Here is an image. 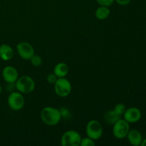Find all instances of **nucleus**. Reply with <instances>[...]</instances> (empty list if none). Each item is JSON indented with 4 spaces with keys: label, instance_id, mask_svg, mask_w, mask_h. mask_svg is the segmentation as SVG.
I'll use <instances>...</instances> for the list:
<instances>
[{
    "label": "nucleus",
    "instance_id": "obj_16",
    "mask_svg": "<svg viewBox=\"0 0 146 146\" xmlns=\"http://www.w3.org/2000/svg\"><path fill=\"white\" fill-rule=\"evenodd\" d=\"M30 62H31V65L34 67H38L42 64V58L41 56L38 55H36L34 54L31 58H30Z\"/></svg>",
    "mask_w": 146,
    "mask_h": 146
},
{
    "label": "nucleus",
    "instance_id": "obj_15",
    "mask_svg": "<svg viewBox=\"0 0 146 146\" xmlns=\"http://www.w3.org/2000/svg\"><path fill=\"white\" fill-rule=\"evenodd\" d=\"M110 9L108 7H105V6H100L96 10L95 16L99 20H105L109 17Z\"/></svg>",
    "mask_w": 146,
    "mask_h": 146
},
{
    "label": "nucleus",
    "instance_id": "obj_19",
    "mask_svg": "<svg viewBox=\"0 0 146 146\" xmlns=\"http://www.w3.org/2000/svg\"><path fill=\"white\" fill-rule=\"evenodd\" d=\"M96 145L95 141L91 138L86 137V138H81L80 146H94Z\"/></svg>",
    "mask_w": 146,
    "mask_h": 146
},
{
    "label": "nucleus",
    "instance_id": "obj_3",
    "mask_svg": "<svg viewBox=\"0 0 146 146\" xmlns=\"http://www.w3.org/2000/svg\"><path fill=\"white\" fill-rule=\"evenodd\" d=\"M72 86L71 82L65 77L58 78L54 84V91L58 96L61 98L67 97L71 92Z\"/></svg>",
    "mask_w": 146,
    "mask_h": 146
},
{
    "label": "nucleus",
    "instance_id": "obj_5",
    "mask_svg": "<svg viewBox=\"0 0 146 146\" xmlns=\"http://www.w3.org/2000/svg\"><path fill=\"white\" fill-rule=\"evenodd\" d=\"M87 137L94 141H97L103 135V127L101 123L97 120H91L87 123L86 128Z\"/></svg>",
    "mask_w": 146,
    "mask_h": 146
},
{
    "label": "nucleus",
    "instance_id": "obj_10",
    "mask_svg": "<svg viewBox=\"0 0 146 146\" xmlns=\"http://www.w3.org/2000/svg\"><path fill=\"white\" fill-rule=\"evenodd\" d=\"M2 77L3 79L7 83V84H12L17 81L19 78L18 71L11 66H7L4 67L2 71Z\"/></svg>",
    "mask_w": 146,
    "mask_h": 146
},
{
    "label": "nucleus",
    "instance_id": "obj_4",
    "mask_svg": "<svg viewBox=\"0 0 146 146\" xmlns=\"http://www.w3.org/2000/svg\"><path fill=\"white\" fill-rule=\"evenodd\" d=\"M81 136L79 133L74 130H68L62 135L61 144L63 146H79Z\"/></svg>",
    "mask_w": 146,
    "mask_h": 146
},
{
    "label": "nucleus",
    "instance_id": "obj_20",
    "mask_svg": "<svg viewBox=\"0 0 146 146\" xmlns=\"http://www.w3.org/2000/svg\"><path fill=\"white\" fill-rule=\"evenodd\" d=\"M100 6H105V7H111L114 3L115 0H96Z\"/></svg>",
    "mask_w": 146,
    "mask_h": 146
},
{
    "label": "nucleus",
    "instance_id": "obj_21",
    "mask_svg": "<svg viewBox=\"0 0 146 146\" xmlns=\"http://www.w3.org/2000/svg\"><path fill=\"white\" fill-rule=\"evenodd\" d=\"M58 79V77L54 74V72L49 74L46 77V81L48 84H54L56 81V80Z\"/></svg>",
    "mask_w": 146,
    "mask_h": 146
},
{
    "label": "nucleus",
    "instance_id": "obj_8",
    "mask_svg": "<svg viewBox=\"0 0 146 146\" xmlns=\"http://www.w3.org/2000/svg\"><path fill=\"white\" fill-rule=\"evenodd\" d=\"M17 53L19 56L24 60H30V58L35 54L34 48L30 43L27 41H21L17 46Z\"/></svg>",
    "mask_w": 146,
    "mask_h": 146
},
{
    "label": "nucleus",
    "instance_id": "obj_23",
    "mask_svg": "<svg viewBox=\"0 0 146 146\" xmlns=\"http://www.w3.org/2000/svg\"><path fill=\"white\" fill-rule=\"evenodd\" d=\"M141 146H146V138L145 139H143L142 143H141Z\"/></svg>",
    "mask_w": 146,
    "mask_h": 146
},
{
    "label": "nucleus",
    "instance_id": "obj_18",
    "mask_svg": "<svg viewBox=\"0 0 146 146\" xmlns=\"http://www.w3.org/2000/svg\"><path fill=\"white\" fill-rule=\"evenodd\" d=\"M126 110V108H125V106L123 104H118L115 106L113 108V111L116 113L118 115H123L124 112Z\"/></svg>",
    "mask_w": 146,
    "mask_h": 146
},
{
    "label": "nucleus",
    "instance_id": "obj_6",
    "mask_svg": "<svg viewBox=\"0 0 146 146\" xmlns=\"http://www.w3.org/2000/svg\"><path fill=\"white\" fill-rule=\"evenodd\" d=\"M9 107L13 111H20L25 104V99L22 94L17 91H14L9 95L7 98Z\"/></svg>",
    "mask_w": 146,
    "mask_h": 146
},
{
    "label": "nucleus",
    "instance_id": "obj_1",
    "mask_svg": "<svg viewBox=\"0 0 146 146\" xmlns=\"http://www.w3.org/2000/svg\"><path fill=\"white\" fill-rule=\"evenodd\" d=\"M40 116L42 122L48 126H54L61 120L59 110L51 106L44 107L41 110Z\"/></svg>",
    "mask_w": 146,
    "mask_h": 146
},
{
    "label": "nucleus",
    "instance_id": "obj_17",
    "mask_svg": "<svg viewBox=\"0 0 146 146\" xmlns=\"http://www.w3.org/2000/svg\"><path fill=\"white\" fill-rule=\"evenodd\" d=\"M60 114H61V119H65V120H68L71 116V113L70 112L69 110L66 108V107H61L59 109Z\"/></svg>",
    "mask_w": 146,
    "mask_h": 146
},
{
    "label": "nucleus",
    "instance_id": "obj_2",
    "mask_svg": "<svg viewBox=\"0 0 146 146\" xmlns=\"http://www.w3.org/2000/svg\"><path fill=\"white\" fill-rule=\"evenodd\" d=\"M14 84L17 91L22 94H31L35 88V81L29 76L19 77Z\"/></svg>",
    "mask_w": 146,
    "mask_h": 146
},
{
    "label": "nucleus",
    "instance_id": "obj_12",
    "mask_svg": "<svg viewBox=\"0 0 146 146\" xmlns=\"http://www.w3.org/2000/svg\"><path fill=\"white\" fill-rule=\"evenodd\" d=\"M14 56V50L12 47L7 44L0 45V58L3 61H9Z\"/></svg>",
    "mask_w": 146,
    "mask_h": 146
},
{
    "label": "nucleus",
    "instance_id": "obj_22",
    "mask_svg": "<svg viewBox=\"0 0 146 146\" xmlns=\"http://www.w3.org/2000/svg\"><path fill=\"white\" fill-rule=\"evenodd\" d=\"M115 1L117 3V4H119V5L125 6V5H128V4H130L131 0H115Z\"/></svg>",
    "mask_w": 146,
    "mask_h": 146
},
{
    "label": "nucleus",
    "instance_id": "obj_13",
    "mask_svg": "<svg viewBox=\"0 0 146 146\" xmlns=\"http://www.w3.org/2000/svg\"><path fill=\"white\" fill-rule=\"evenodd\" d=\"M68 66L66 64L63 62H60L57 64L54 68V74L58 78H63L66 77L68 74Z\"/></svg>",
    "mask_w": 146,
    "mask_h": 146
},
{
    "label": "nucleus",
    "instance_id": "obj_14",
    "mask_svg": "<svg viewBox=\"0 0 146 146\" xmlns=\"http://www.w3.org/2000/svg\"><path fill=\"white\" fill-rule=\"evenodd\" d=\"M121 115H118L115 111L113 110H109V111H106L104 114V120L106 123H108L110 125H113L116 121L121 119Z\"/></svg>",
    "mask_w": 146,
    "mask_h": 146
},
{
    "label": "nucleus",
    "instance_id": "obj_7",
    "mask_svg": "<svg viewBox=\"0 0 146 146\" xmlns=\"http://www.w3.org/2000/svg\"><path fill=\"white\" fill-rule=\"evenodd\" d=\"M130 131V123L124 119H119L113 125V135L117 139L126 138Z\"/></svg>",
    "mask_w": 146,
    "mask_h": 146
},
{
    "label": "nucleus",
    "instance_id": "obj_24",
    "mask_svg": "<svg viewBox=\"0 0 146 146\" xmlns=\"http://www.w3.org/2000/svg\"><path fill=\"white\" fill-rule=\"evenodd\" d=\"M1 92H2V88H1V84H0V95H1Z\"/></svg>",
    "mask_w": 146,
    "mask_h": 146
},
{
    "label": "nucleus",
    "instance_id": "obj_11",
    "mask_svg": "<svg viewBox=\"0 0 146 146\" xmlns=\"http://www.w3.org/2000/svg\"><path fill=\"white\" fill-rule=\"evenodd\" d=\"M126 138L130 143L133 146L141 145L143 141V136L141 132L136 129L130 130Z\"/></svg>",
    "mask_w": 146,
    "mask_h": 146
},
{
    "label": "nucleus",
    "instance_id": "obj_9",
    "mask_svg": "<svg viewBox=\"0 0 146 146\" xmlns=\"http://www.w3.org/2000/svg\"><path fill=\"white\" fill-rule=\"evenodd\" d=\"M123 119L129 123H135L141 120L142 113L141 110L135 107H131L125 110L123 113Z\"/></svg>",
    "mask_w": 146,
    "mask_h": 146
}]
</instances>
